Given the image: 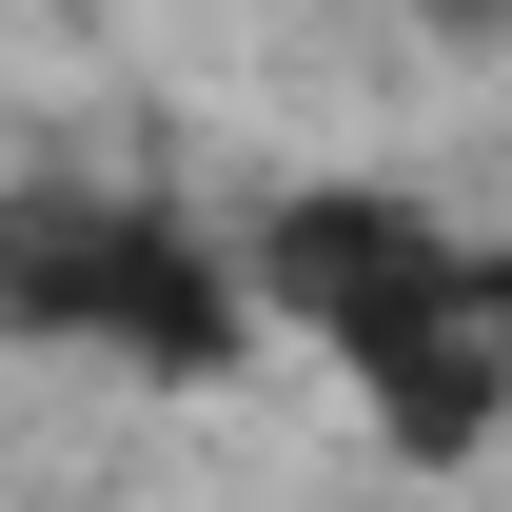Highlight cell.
<instances>
[{
	"mask_svg": "<svg viewBox=\"0 0 512 512\" xmlns=\"http://www.w3.org/2000/svg\"><path fill=\"white\" fill-rule=\"evenodd\" d=\"M0 355H99V375H237L256 276L197 237L178 197L119 178H0Z\"/></svg>",
	"mask_w": 512,
	"mask_h": 512,
	"instance_id": "7a4b0ae2",
	"label": "cell"
},
{
	"mask_svg": "<svg viewBox=\"0 0 512 512\" xmlns=\"http://www.w3.org/2000/svg\"><path fill=\"white\" fill-rule=\"evenodd\" d=\"M237 276H256V335H296L375 414V453L473 473L512 434V237L434 217L414 178H296L237 237Z\"/></svg>",
	"mask_w": 512,
	"mask_h": 512,
	"instance_id": "6da1fadb",
	"label": "cell"
},
{
	"mask_svg": "<svg viewBox=\"0 0 512 512\" xmlns=\"http://www.w3.org/2000/svg\"><path fill=\"white\" fill-rule=\"evenodd\" d=\"M414 20H434V40H512V0H414Z\"/></svg>",
	"mask_w": 512,
	"mask_h": 512,
	"instance_id": "3957f363",
	"label": "cell"
}]
</instances>
